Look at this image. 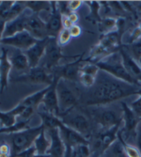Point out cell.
I'll list each match as a JSON object with an SVG mask.
<instances>
[{
    "mask_svg": "<svg viewBox=\"0 0 141 157\" xmlns=\"http://www.w3.org/2000/svg\"><path fill=\"white\" fill-rule=\"evenodd\" d=\"M86 102L87 105H102L111 104L131 95H139L141 86L128 84L106 75L96 79V83L91 88Z\"/></svg>",
    "mask_w": 141,
    "mask_h": 157,
    "instance_id": "cell-1",
    "label": "cell"
},
{
    "mask_svg": "<svg viewBox=\"0 0 141 157\" xmlns=\"http://www.w3.org/2000/svg\"><path fill=\"white\" fill-rule=\"evenodd\" d=\"M94 64L98 66L100 71H103V72L112 75L113 77L119 80L135 86H141L124 68L120 50Z\"/></svg>",
    "mask_w": 141,
    "mask_h": 157,
    "instance_id": "cell-2",
    "label": "cell"
},
{
    "mask_svg": "<svg viewBox=\"0 0 141 157\" xmlns=\"http://www.w3.org/2000/svg\"><path fill=\"white\" fill-rule=\"evenodd\" d=\"M44 129V126L40 124L36 127H28L25 130L10 134L11 157H16L23 151L33 146L35 139Z\"/></svg>",
    "mask_w": 141,
    "mask_h": 157,
    "instance_id": "cell-3",
    "label": "cell"
},
{
    "mask_svg": "<svg viewBox=\"0 0 141 157\" xmlns=\"http://www.w3.org/2000/svg\"><path fill=\"white\" fill-rule=\"evenodd\" d=\"M54 81V75L51 72L46 70L44 66H38L31 68L22 75L12 79V82L25 83L29 85H46V87L52 85Z\"/></svg>",
    "mask_w": 141,
    "mask_h": 157,
    "instance_id": "cell-4",
    "label": "cell"
},
{
    "mask_svg": "<svg viewBox=\"0 0 141 157\" xmlns=\"http://www.w3.org/2000/svg\"><path fill=\"white\" fill-rule=\"evenodd\" d=\"M121 110H122V122L123 128L120 130L119 135L120 136L128 143L129 138L135 140L137 137V125L139 121H141L135 114L133 112L130 106L127 105L125 103H121Z\"/></svg>",
    "mask_w": 141,
    "mask_h": 157,
    "instance_id": "cell-5",
    "label": "cell"
},
{
    "mask_svg": "<svg viewBox=\"0 0 141 157\" xmlns=\"http://www.w3.org/2000/svg\"><path fill=\"white\" fill-rule=\"evenodd\" d=\"M62 122L69 126L70 128L75 130L82 136H84L88 140L91 137L92 134V125L90 121L87 116H85L83 113H72L70 111L69 113L65 114L61 117Z\"/></svg>",
    "mask_w": 141,
    "mask_h": 157,
    "instance_id": "cell-6",
    "label": "cell"
},
{
    "mask_svg": "<svg viewBox=\"0 0 141 157\" xmlns=\"http://www.w3.org/2000/svg\"><path fill=\"white\" fill-rule=\"evenodd\" d=\"M67 81L64 79H59L58 85H56V93H58L59 103L61 116L72 111L76 105L78 104V98L74 91L70 89L66 83Z\"/></svg>",
    "mask_w": 141,
    "mask_h": 157,
    "instance_id": "cell-7",
    "label": "cell"
},
{
    "mask_svg": "<svg viewBox=\"0 0 141 157\" xmlns=\"http://www.w3.org/2000/svg\"><path fill=\"white\" fill-rule=\"evenodd\" d=\"M122 111V110H121ZM92 120L100 125V130H107L122 122L121 115L112 108H99L91 112Z\"/></svg>",
    "mask_w": 141,
    "mask_h": 157,
    "instance_id": "cell-8",
    "label": "cell"
},
{
    "mask_svg": "<svg viewBox=\"0 0 141 157\" xmlns=\"http://www.w3.org/2000/svg\"><path fill=\"white\" fill-rule=\"evenodd\" d=\"M64 58L61 52V46L59 44L58 39L50 38L48 39L47 46L44 54V67L52 73V71L59 66L61 59Z\"/></svg>",
    "mask_w": 141,
    "mask_h": 157,
    "instance_id": "cell-9",
    "label": "cell"
},
{
    "mask_svg": "<svg viewBox=\"0 0 141 157\" xmlns=\"http://www.w3.org/2000/svg\"><path fill=\"white\" fill-rule=\"evenodd\" d=\"M82 62L83 60L81 55L76 61L55 67L52 71V74L54 76H58L59 79H64L66 81H77L80 74V69L82 67Z\"/></svg>",
    "mask_w": 141,
    "mask_h": 157,
    "instance_id": "cell-10",
    "label": "cell"
},
{
    "mask_svg": "<svg viewBox=\"0 0 141 157\" xmlns=\"http://www.w3.org/2000/svg\"><path fill=\"white\" fill-rule=\"evenodd\" d=\"M25 30L36 40H44L48 38L46 22L42 20L39 16V14L32 13L27 16Z\"/></svg>",
    "mask_w": 141,
    "mask_h": 157,
    "instance_id": "cell-11",
    "label": "cell"
},
{
    "mask_svg": "<svg viewBox=\"0 0 141 157\" xmlns=\"http://www.w3.org/2000/svg\"><path fill=\"white\" fill-rule=\"evenodd\" d=\"M59 129L60 136L64 141V144L66 146V150H72L74 147L82 144L90 145V141L86 137L79 134L78 132H76L75 130L70 128L63 122H61Z\"/></svg>",
    "mask_w": 141,
    "mask_h": 157,
    "instance_id": "cell-12",
    "label": "cell"
},
{
    "mask_svg": "<svg viewBox=\"0 0 141 157\" xmlns=\"http://www.w3.org/2000/svg\"><path fill=\"white\" fill-rule=\"evenodd\" d=\"M37 40H38L33 38L29 33L25 30L15 34L12 37L3 38L1 40V44L10 45L16 48L17 50H21L25 52L29 49L32 45H34Z\"/></svg>",
    "mask_w": 141,
    "mask_h": 157,
    "instance_id": "cell-13",
    "label": "cell"
},
{
    "mask_svg": "<svg viewBox=\"0 0 141 157\" xmlns=\"http://www.w3.org/2000/svg\"><path fill=\"white\" fill-rule=\"evenodd\" d=\"M59 81V78L58 76H54L53 84L49 86V90L44 95V100H42V105H44V110L60 118L61 113L59 108L58 93H56V85H58Z\"/></svg>",
    "mask_w": 141,
    "mask_h": 157,
    "instance_id": "cell-14",
    "label": "cell"
},
{
    "mask_svg": "<svg viewBox=\"0 0 141 157\" xmlns=\"http://www.w3.org/2000/svg\"><path fill=\"white\" fill-rule=\"evenodd\" d=\"M47 35L50 38H58L59 34L62 30V15L59 12L56 1H51V11L49 19L46 22Z\"/></svg>",
    "mask_w": 141,
    "mask_h": 157,
    "instance_id": "cell-15",
    "label": "cell"
},
{
    "mask_svg": "<svg viewBox=\"0 0 141 157\" xmlns=\"http://www.w3.org/2000/svg\"><path fill=\"white\" fill-rule=\"evenodd\" d=\"M46 135L49 136L51 145L47 151V154L51 155L52 157H64L66 152V146L64 141L60 136L59 128H54L45 131Z\"/></svg>",
    "mask_w": 141,
    "mask_h": 157,
    "instance_id": "cell-16",
    "label": "cell"
},
{
    "mask_svg": "<svg viewBox=\"0 0 141 157\" xmlns=\"http://www.w3.org/2000/svg\"><path fill=\"white\" fill-rule=\"evenodd\" d=\"M48 39L49 37L44 40H38L34 45H32L28 50L25 51V54L27 56L28 62H29L30 69L38 67L42 56H44Z\"/></svg>",
    "mask_w": 141,
    "mask_h": 157,
    "instance_id": "cell-17",
    "label": "cell"
},
{
    "mask_svg": "<svg viewBox=\"0 0 141 157\" xmlns=\"http://www.w3.org/2000/svg\"><path fill=\"white\" fill-rule=\"evenodd\" d=\"M11 70L12 66L10 61L8 50L3 48L0 53V90H1V92H3L8 87Z\"/></svg>",
    "mask_w": 141,
    "mask_h": 157,
    "instance_id": "cell-18",
    "label": "cell"
},
{
    "mask_svg": "<svg viewBox=\"0 0 141 157\" xmlns=\"http://www.w3.org/2000/svg\"><path fill=\"white\" fill-rule=\"evenodd\" d=\"M25 106L22 104H18L15 107L9 111H0V123L3 128L11 127L17 122V119L24 112Z\"/></svg>",
    "mask_w": 141,
    "mask_h": 157,
    "instance_id": "cell-19",
    "label": "cell"
},
{
    "mask_svg": "<svg viewBox=\"0 0 141 157\" xmlns=\"http://www.w3.org/2000/svg\"><path fill=\"white\" fill-rule=\"evenodd\" d=\"M27 14L23 13L22 15L17 17L12 21L7 22L5 31H4V38L12 37L17 33H20L22 31H25V22L27 18Z\"/></svg>",
    "mask_w": 141,
    "mask_h": 157,
    "instance_id": "cell-20",
    "label": "cell"
},
{
    "mask_svg": "<svg viewBox=\"0 0 141 157\" xmlns=\"http://www.w3.org/2000/svg\"><path fill=\"white\" fill-rule=\"evenodd\" d=\"M10 61L11 63L12 69L17 71H26L29 70V62H28L27 56L24 51L17 50L13 52L12 55L10 56Z\"/></svg>",
    "mask_w": 141,
    "mask_h": 157,
    "instance_id": "cell-21",
    "label": "cell"
},
{
    "mask_svg": "<svg viewBox=\"0 0 141 157\" xmlns=\"http://www.w3.org/2000/svg\"><path fill=\"white\" fill-rule=\"evenodd\" d=\"M39 116L41 120L40 124L44 126L45 131L50 130V129H54V128H59L62 122V120L59 117L47 112L46 110L40 111Z\"/></svg>",
    "mask_w": 141,
    "mask_h": 157,
    "instance_id": "cell-22",
    "label": "cell"
},
{
    "mask_svg": "<svg viewBox=\"0 0 141 157\" xmlns=\"http://www.w3.org/2000/svg\"><path fill=\"white\" fill-rule=\"evenodd\" d=\"M48 90H49V86L46 88H44V90H39V91H37V92L29 95V96L25 97L20 102V104H22L25 107H31V108L37 109L39 107V105L40 104H42V100H44V95L46 94Z\"/></svg>",
    "mask_w": 141,
    "mask_h": 157,
    "instance_id": "cell-23",
    "label": "cell"
},
{
    "mask_svg": "<svg viewBox=\"0 0 141 157\" xmlns=\"http://www.w3.org/2000/svg\"><path fill=\"white\" fill-rule=\"evenodd\" d=\"M33 145L37 151V154H47V151L51 145V142H50V139L47 138V135L44 129L37 136Z\"/></svg>",
    "mask_w": 141,
    "mask_h": 157,
    "instance_id": "cell-24",
    "label": "cell"
},
{
    "mask_svg": "<svg viewBox=\"0 0 141 157\" xmlns=\"http://www.w3.org/2000/svg\"><path fill=\"white\" fill-rule=\"evenodd\" d=\"M101 157H127L120 138L118 137V139L103 153Z\"/></svg>",
    "mask_w": 141,
    "mask_h": 157,
    "instance_id": "cell-25",
    "label": "cell"
},
{
    "mask_svg": "<svg viewBox=\"0 0 141 157\" xmlns=\"http://www.w3.org/2000/svg\"><path fill=\"white\" fill-rule=\"evenodd\" d=\"M99 31L102 35L117 31V19L113 17H105L98 23Z\"/></svg>",
    "mask_w": 141,
    "mask_h": 157,
    "instance_id": "cell-26",
    "label": "cell"
},
{
    "mask_svg": "<svg viewBox=\"0 0 141 157\" xmlns=\"http://www.w3.org/2000/svg\"><path fill=\"white\" fill-rule=\"evenodd\" d=\"M26 9H29L32 13L39 14L41 10L51 11V1H25Z\"/></svg>",
    "mask_w": 141,
    "mask_h": 157,
    "instance_id": "cell-27",
    "label": "cell"
},
{
    "mask_svg": "<svg viewBox=\"0 0 141 157\" xmlns=\"http://www.w3.org/2000/svg\"><path fill=\"white\" fill-rule=\"evenodd\" d=\"M26 9L25 7V1H14V4L12 5L10 13L8 14L6 23L16 19L20 15L24 13V10Z\"/></svg>",
    "mask_w": 141,
    "mask_h": 157,
    "instance_id": "cell-28",
    "label": "cell"
},
{
    "mask_svg": "<svg viewBox=\"0 0 141 157\" xmlns=\"http://www.w3.org/2000/svg\"><path fill=\"white\" fill-rule=\"evenodd\" d=\"M86 3L90 8V12L88 17V20L94 23H99L102 20V18L100 17V10L102 9L101 3H98L97 1H87Z\"/></svg>",
    "mask_w": 141,
    "mask_h": 157,
    "instance_id": "cell-29",
    "label": "cell"
},
{
    "mask_svg": "<svg viewBox=\"0 0 141 157\" xmlns=\"http://www.w3.org/2000/svg\"><path fill=\"white\" fill-rule=\"evenodd\" d=\"M122 48L128 53L132 58L138 62L139 59L141 58V40L136 42H134L132 44H124Z\"/></svg>",
    "mask_w": 141,
    "mask_h": 157,
    "instance_id": "cell-30",
    "label": "cell"
},
{
    "mask_svg": "<svg viewBox=\"0 0 141 157\" xmlns=\"http://www.w3.org/2000/svg\"><path fill=\"white\" fill-rule=\"evenodd\" d=\"M80 73H83V74H87V75H92L94 77H97L100 74V69L98 68V66L94 63H86L82 65L81 69H80Z\"/></svg>",
    "mask_w": 141,
    "mask_h": 157,
    "instance_id": "cell-31",
    "label": "cell"
},
{
    "mask_svg": "<svg viewBox=\"0 0 141 157\" xmlns=\"http://www.w3.org/2000/svg\"><path fill=\"white\" fill-rule=\"evenodd\" d=\"M96 79L97 77H94L87 74H83V73H80L79 77H78V81L87 89H91L93 87L96 83Z\"/></svg>",
    "mask_w": 141,
    "mask_h": 157,
    "instance_id": "cell-32",
    "label": "cell"
},
{
    "mask_svg": "<svg viewBox=\"0 0 141 157\" xmlns=\"http://www.w3.org/2000/svg\"><path fill=\"white\" fill-rule=\"evenodd\" d=\"M119 137L122 141V144L124 146V151H125V153H126L127 157H141V152L138 150V148L135 147L133 144L126 143V142L120 136V135H119Z\"/></svg>",
    "mask_w": 141,
    "mask_h": 157,
    "instance_id": "cell-33",
    "label": "cell"
},
{
    "mask_svg": "<svg viewBox=\"0 0 141 157\" xmlns=\"http://www.w3.org/2000/svg\"><path fill=\"white\" fill-rule=\"evenodd\" d=\"M14 1H2L0 2V20H4L6 22L8 14L10 11V9Z\"/></svg>",
    "mask_w": 141,
    "mask_h": 157,
    "instance_id": "cell-34",
    "label": "cell"
},
{
    "mask_svg": "<svg viewBox=\"0 0 141 157\" xmlns=\"http://www.w3.org/2000/svg\"><path fill=\"white\" fill-rule=\"evenodd\" d=\"M58 42L60 46H63L65 44H67L68 42L72 39V36H70V30L66 29V28H62V30L60 31V33L58 36Z\"/></svg>",
    "mask_w": 141,
    "mask_h": 157,
    "instance_id": "cell-35",
    "label": "cell"
},
{
    "mask_svg": "<svg viewBox=\"0 0 141 157\" xmlns=\"http://www.w3.org/2000/svg\"><path fill=\"white\" fill-rule=\"evenodd\" d=\"M139 40H141V29L138 26H135L130 34L128 44H132L134 42L138 41Z\"/></svg>",
    "mask_w": 141,
    "mask_h": 157,
    "instance_id": "cell-36",
    "label": "cell"
},
{
    "mask_svg": "<svg viewBox=\"0 0 141 157\" xmlns=\"http://www.w3.org/2000/svg\"><path fill=\"white\" fill-rule=\"evenodd\" d=\"M36 154H37V151L33 145L30 148H28V149L23 151L22 152H20L16 157H34Z\"/></svg>",
    "mask_w": 141,
    "mask_h": 157,
    "instance_id": "cell-37",
    "label": "cell"
},
{
    "mask_svg": "<svg viewBox=\"0 0 141 157\" xmlns=\"http://www.w3.org/2000/svg\"><path fill=\"white\" fill-rule=\"evenodd\" d=\"M0 157H11L10 146L7 143L0 145Z\"/></svg>",
    "mask_w": 141,
    "mask_h": 157,
    "instance_id": "cell-38",
    "label": "cell"
},
{
    "mask_svg": "<svg viewBox=\"0 0 141 157\" xmlns=\"http://www.w3.org/2000/svg\"><path fill=\"white\" fill-rule=\"evenodd\" d=\"M69 30H70V33L72 38H77L82 34V28L78 25H74Z\"/></svg>",
    "mask_w": 141,
    "mask_h": 157,
    "instance_id": "cell-39",
    "label": "cell"
},
{
    "mask_svg": "<svg viewBox=\"0 0 141 157\" xmlns=\"http://www.w3.org/2000/svg\"><path fill=\"white\" fill-rule=\"evenodd\" d=\"M82 1H69V8L72 12H76L78 9L82 6Z\"/></svg>",
    "mask_w": 141,
    "mask_h": 157,
    "instance_id": "cell-40",
    "label": "cell"
},
{
    "mask_svg": "<svg viewBox=\"0 0 141 157\" xmlns=\"http://www.w3.org/2000/svg\"><path fill=\"white\" fill-rule=\"evenodd\" d=\"M73 25H74V24L69 20V18L67 16H62V26H63V28L70 29Z\"/></svg>",
    "mask_w": 141,
    "mask_h": 157,
    "instance_id": "cell-41",
    "label": "cell"
},
{
    "mask_svg": "<svg viewBox=\"0 0 141 157\" xmlns=\"http://www.w3.org/2000/svg\"><path fill=\"white\" fill-rule=\"evenodd\" d=\"M67 17L69 18V20L72 22L74 25H76V23L79 21V15L76 12H70Z\"/></svg>",
    "mask_w": 141,
    "mask_h": 157,
    "instance_id": "cell-42",
    "label": "cell"
},
{
    "mask_svg": "<svg viewBox=\"0 0 141 157\" xmlns=\"http://www.w3.org/2000/svg\"><path fill=\"white\" fill-rule=\"evenodd\" d=\"M6 22L4 20H0V44H1V40L4 38V31L6 27Z\"/></svg>",
    "mask_w": 141,
    "mask_h": 157,
    "instance_id": "cell-43",
    "label": "cell"
},
{
    "mask_svg": "<svg viewBox=\"0 0 141 157\" xmlns=\"http://www.w3.org/2000/svg\"><path fill=\"white\" fill-rule=\"evenodd\" d=\"M136 143H137V148L141 152V131L138 133L137 137H136Z\"/></svg>",
    "mask_w": 141,
    "mask_h": 157,
    "instance_id": "cell-44",
    "label": "cell"
},
{
    "mask_svg": "<svg viewBox=\"0 0 141 157\" xmlns=\"http://www.w3.org/2000/svg\"><path fill=\"white\" fill-rule=\"evenodd\" d=\"M34 157H52L49 154H36Z\"/></svg>",
    "mask_w": 141,
    "mask_h": 157,
    "instance_id": "cell-45",
    "label": "cell"
},
{
    "mask_svg": "<svg viewBox=\"0 0 141 157\" xmlns=\"http://www.w3.org/2000/svg\"><path fill=\"white\" fill-rule=\"evenodd\" d=\"M139 28H140V29H141V19L139 20V22H138V25H137Z\"/></svg>",
    "mask_w": 141,
    "mask_h": 157,
    "instance_id": "cell-46",
    "label": "cell"
}]
</instances>
